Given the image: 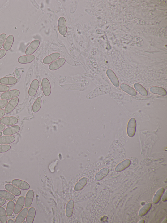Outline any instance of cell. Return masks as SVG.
Instances as JSON below:
<instances>
[{"label": "cell", "mask_w": 167, "mask_h": 223, "mask_svg": "<svg viewBox=\"0 0 167 223\" xmlns=\"http://www.w3.org/2000/svg\"><path fill=\"white\" fill-rule=\"evenodd\" d=\"M131 162L129 160H125L118 164L115 168L117 172H122L128 168L130 165Z\"/></svg>", "instance_id": "cb8c5ba5"}, {"label": "cell", "mask_w": 167, "mask_h": 223, "mask_svg": "<svg viewBox=\"0 0 167 223\" xmlns=\"http://www.w3.org/2000/svg\"><path fill=\"white\" fill-rule=\"evenodd\" d=\"M23 223H27L26 221H24L23 222Z\"/></svg>", "instance_id": "7dc6e473"}, {"label": "cell", "mask_w": 167, "mask_h": 223, "mask_svg": "<svg viewBox=\"0 0 167 223\" xmlns=\"http://www.w3.org/2000/svg\"><path fill=\"white\" fill-rule=\"evenodd\" d=\"M28 212V209L24 208L19 213L15 219L16 223H22L26 219Z\"/></svg>", "instance_id": "d6986e66"}, {"label": "cell", "mask_w": 167, "mask_h": 223, "mask_svg": "<svg viewBox=\"0 0 167 223\" xmlns=\"http://www.w3.org/2000/svg\"><path fill=\"white\" fill-rule=\"evenodd\" d=\"M134 86L135 89L141 95L145 96L148 95V93L146 90L139 83H136L134 84Z\"/></svg>", "instance_id": "1f68e13d"}, {"label": "cell", "mask_w": 167, "mask_h": 223, "mask_svg": "<svg viewBox=\"0 0 167 223\" xmlns=\"http://www.w3.org/2000/svg\"><path fill=\"white\" fill-rule=\"evenodd\" d=\"M136 123L134 118L131 119L128 124L127 134L130 137H133L135 133Z\"/></svg>", "instance_id": "8992f818"}, {"label": "cell", "mask_w": 167, "mask_h": 223, "mask_svg": "<svg viewBox=\"0 0 167 223\" xmlns=\"http://www.w3.org/2000/svg\"><path fill=\"white\" fill-rule=\"evenodd\" d=\"M36 215V210L34 207H31L29 209L26 217V222L27 223H33Z\"/></svg>", "instance_id": "4316f807"}, {"label": "cell", "mask_w": 167, "mask_h": 223, "mask_svg": "<svg viewBox=\"0 0 167 223\" xmlns=\"http://www.w3.org/2000/svg\"><path fill=\"white\" fill-rule=\"evenodd\" d=\"M6 203L5 200L4 199L0 198V207H2Z\"/></svg>", "instance_id": "b9f144b4"}, {"label": "cell", "mask_w": 167, "mask_h": 223, "mask_svg": "<svg viewBox=\"0 0 167 223\" xmlns=\"http://www.w3.org/2000/svg\"><path fill=\"white\" fill-rule=\"evenodd\" d=\"M15 140V138L13 136H3L0 137V144H10L13 143Z\"/></svg>", "instance_id": "7402d4cb"}, {"label": "cell", "mask_w": 167, "mask_h": 223, "mask_svg": "<svg viewBox=\"0 0 167 223\" xmlns=\"http://www.w3.org/2000/svg\"><path fill=\"white\" fill-rule=\"evenodd\" d=\"M7 223H15V222L13 220L9 219L8 220Z\"/></svg>", "instance_id": "f6af8a7d"}, {"label": "cell", "mask_w": 167, "mask_h": 223, "mask_svg": "<svg viewBox=\"0 0 167 223\" xmlns=\"http://www.w3.org/2000/svg\"><path fill=\"white\" fill-rule=\"evenodd\" d=\"M5 128V126L2 124L0 123V132L4 130Z\"/></svg>", "instance_id": "ee69618b"}, {"label": "cell", "mask_w": 167, "mask_h": 223, "mask_svg": "<svg viewBox=\"0 0 167 223\" xmlns=\"http://www.w3.org/2000/svg\"><path fill=\"white\" fill-rule=\"evenodd\" d=\"M60 53H52L45 58L43 60V62L45 64H51L60 57Z\"/></svg>", "instance_id": "2e32d148"}, {"label": "cell", "mask_w": 167, "mask_h": 223, "mask_svg": "<svg viewBox=\"0 0 167 223\" xmlns=\"http://www.w3.org/2000/svg\"><path fill=\"white\" fill-rule=\"evenodd\" d=\"M40 44V42L39 40H35L33 41L27 48L25 51L26 55H32L37 50Z\"/></svg>", "instance_id": "52a82bcc"}, {"label": "cell", "mask_w": 167, "mask_h": 223, "mask_svg": "<svg viewBox=\"0 0 167 223\" xmlns=\"http://www.w3.org/2000/svg\"><path fill=\"white\" fill-rule=\"evenodd\" d=\"M88 180L86 178L84 177L81 179L75 185L74 190L75 191H79L82 190L86 185Z\"/></svg>", "instance_id": "f546056e"}, {"label": "cell", "mask_w": 167, "mask_h": 223, "mask_svg": "<svg viewBox=\"0 0 167 223\" xmlns=\"http://www.w3.org/2000/svg\"><path fill=\"white\" fill-rule=\"evenodd\" d=\"M107 75L113 85L116 87H119L120 83L114 72L111 70H108L107 71Z\"/></svg>", "instance_id": "ffe728a7"}, {"label": "cell", "mask_w": 167, "mask_h": 223, "mask_svg": "<svg viewBox=\"0 0 167 223\" xmlns=\"http://www.w3.org/2000/svg\"><path fill=\"white\" fill-rule=\"evenodd\" d=\"M34 192L32 190H29L27 193L25 200V206L27 208L31 207L34 197Z\"/></svg>", "instance_id": "ac0fdd59"}, {"label": "cell", "mask_w": 167, "mask_h": 223, "mask_svg": "<svg viewBox=\"0 0 167 223\" xmlns=\"http://www.w3.org/2000/svg\"><path fill=\"white\" fill-rule=\"evenodd\" d=\"M35 58V56L33 55L22 56L18 59V61L20 64H25L32 62Z\"/></svg>", "instance_id": "9a60e30c"}, {"label": "cell", "mask_w": 167, "mask_h": 223, "mask_svg": "<svg viewBox=\"0 0 167 223\" xmlns=\"http://www.w3.org/2000/svg\"><path fill=\"white\" fill-rule=\"evenodd\" d=\"M17 82L16 78L13 77H5L0 80V83L5 85H13Z\"/></svg>", "instance_id": "e0dca14e"}, {"label": "cell", "mask_w": 167, "mask_h": 223, "mask_svg": "<svg viewBox=\"0 0 167 223\" xmlns=\"http://www.w3.org/2000/svg\"><path fill=\"white\" fill-rule=\"evenodd\" d=\"M7 38V35L5 33L0 34V50L3 46L5 40Z\"/></svg>", "instance_id": "74e56055"}, {"label": "cell", "mask_w": 167, "mask_h": 223, "mask_svg": "<svg viewBox=\"0 0 167 223\" xmlns=\"http://www.w3.org/2000/svg\"><path fill=\"white\" fill-rule=\"evenodd\" d=\"M25 198L24 197L21 196L17 200L15 205L14 213L15 214H17L21 212L25 204Z\"/></svg>", "instance_id": "30bf717a"}, {"label": "cell", "mask_w": 167, "mask_h": 223, "mask_svg": "<svg viewBox=\"0 0 167 223\" xmlns=\"http://www.w3.org/2000/svg\"><path fill=\"white\" fill-rule=\"evenodd\" d=\"M111 90V88L109 85L104 84L95 89L93 91L88 94L86 97L88 99H92L97 97L99 95L108 93Z\"/></svg>", "instance_id": "6da1fadb"}, {"label": "cell", "mask_w": 167, "mask_h": 223, "mask_svg": "<svg viewBox=\"0 0 167 223\" xmlns=\"http://www.w3.org/2000/svg\"><path fill=\"white\" fill-rule=\"evenodd\" d=\"M121 89L124 92L133 96H135L137 95L135 90L132 87L125 84H122L121 86Z\"/></svg>", "instance_id": "d4e9b609"}, {"label": "cell", "mask_w": 167, "mask_h": 223, "mask_svg": "<svg viewBox=\"0 0 167 223\" xmlns=\"http://www.w3.org/2000/svg\"><path fill=\"white\" fill-rule=\"evenodd\" d=\"M109 170L107 168H104L98 172L95 176V179L96 180L99 181L102 180L108 174Z\"/></svg>", "instance_id": "83f0119b"}, {"label": "cell", "mask_w": 167, "mask_h": 223, "mask_svg": "<svg viewBox=\"0 0 167 223\" xmlns=\"http://www.w3.org/2000/svg\"><path fill=\"white\" fill-rule=\"evenodd\" d=\"M41 99L40 98H38L36 100L32 106V111L34 113H37L39 111L41 108Z\"/></svg>", "instance_id": "d590c367"}, {"label": "cell", "mask_w": 167, "mask_h": 223, "mask_svg": "<svg viewBox=\"0 0 167 223\" xmlns=\"http://www.w3.org/2000/svg\"><path fill=\"white\" fill-rule=\"evenodd\" d=\"M9 89L10 88L8 86L0 84V92H6L9 91Z\"/></svg>", "instance_id": "f35d334b"}, {"label": "cell", "mask_w": 167, "mask_h": 223, "mask_svg": "<svg viewBox=\"0 0 167 223\" xmlns=\"http://www.w3.org/2000/svg\"><path fill=\"white\" fill-rule=\"evenodd\" d=\"M8 104V101L5 100H0V110L2 109L7 105Z\"/></svg>", "instance_id": "ab89813d"}, {"label": "cell", "mask_w": 167, "mask_h": 223, "mask_svg": "<svg viewBox=\"0 0 167 223\" xmlns=\"http://www.w3.org/2000/svg\"><path fill=\"white\" fill-rule=\"evenodd\" d=\"M164 192L163 188L159 189L153 198V203L155 204L157 203L160 201Z\"/></svg>", "instance_id": "836d02e7"}, {"label": "cell", "mask_w": 167, "mask_h": 223, "mask_svg": "<svg viewBox=\"0 0 167 223\" xmlns=\"http://www.w3.org/2000/svg\"><path fill=\"white\" fill-rule=\"evenodd\" d=\"M151 92L154 94H158L161 96H165L167 92L164 88L157 87H153L150 88Z\"/></svg>", "instance_id": "f1b7e54d"}, {"label": "cell", "mask_w": 167, "mask_h": 223, "mask_svg": "<svg viewBox=\"0 0 167 223\" xmlns=\"http://www.w3.org/2000/svg\"><path fill=\"white\" fill-rule=\"evenodd\" d=\"M58 31L62 35L65 36L67 32L66 22L63 17H61L58 21Z\"/></svg>", "instance_id": "3957f363"}, {"label": "cell", "mask_w": 167, "mask_h": 223, "mask_svg": "<svg viewBox=\"0 0 167 223\" xmlns=\"http://www.w3.org/2000/svg\"><path fill=\"white\" fill-rule=\"evenodd\" d=\"M20 129V127L19 125H14L5 129L3 131V134L6 136L13 135L19 132Z\"/></svg>", "instance_id": "5bb4252c"}, {"label": "cell", "mask_w": 167, "mask_h": 223, "mask_svg": "<svg viewBox=\"0 0 167 223\" xmlns=\"http://www.w3.org/2000/svg\"><path fill=\"white\" fill-rule=\"evenodd\" d=\"M66 60L64 58H59L51 63L49 66L51 70H56L60 68L65 63Z\"/></svg>", "instance_id": "8fae6325"}, {"label": "cell", "mask_w": 167, "mask_h": 223, "mask_svg": "<svg viewBox=\"0 0 167 223\" xmlns=\"http://www.w3.org/2000/svg\"><path fill=\"white\" fill-rule=\"evenodd\" d=\"M41 86L44 94L46 96H49L51 92L50 83L48 79L44 78L42 81Z\"/></svg>", "instance_id": "ba28073f"}, {"label": "cell", "mask_w": 167, "mask_h": 223, "mask_svg": "<svg viewBox=\"0 0 167 223\" xmlns=\"http://www.w3.org/2000/svg\"><path fill=\"white\" fill-rule=\"evenodd\" d=\"M2 135V132H0V137H1Z\"/></svg>", "instance_id": "bcb514c9"}, {"label": "cell", "mask_w": 167, "mask_h": 223, "mask_svg": "<svg viewBox=\"0 0 167 223\" xmlns=\"http://www.w3.org/2000/svg\"><path fill=\"white\" fill-rule=\"evenodd\" d=\"M6 53V51L4 49L0 50V59L4 57Z\"/></svg>", "instance_id": "60d3db41"}, {"label": "cell", "mask_w": 167, "mask_h": 223, "mask_svg": "<svg viewBox=\"0 0 167 223\" xmlns=\"http://www.w3.org/2000/svg\"><path fill=\"white\" fill-rule=\"evenodd\" d=\"M5 112L4 110H0V119H1L5 116Z\"/></svg>", "instance_id": "7bdbcfd3"}, {"label": "cell", "mask_w": 167, "mask_h": 223, "mask_svg": "<svg viewBox=\"0 0 167 223\" xmlns=\"http://www.w3.org/2000/svg\"><path fill=\"white\" fill-rule=\"evenodd\" d=\"M152 206V204L151 203H148L146 204L145 205L143 208H142L139 211V215L140 216H142L145 215L149 210L151 209Z\"/></svg>", "instance_id": "e575fe53"}, {"label": "cell", "mask_w": 167, "mask_h": 223, "mask_svg": "<svg viewBox=\"0 0 167 223\" xmlns=\"http://www.w3.org/2000/svg\"><path fill=\"white\" fill-rule=\"evenodd\" d=\"M5 188L6 190L15 196H19L21 194V192L19 189L16 187L12 184H6L5 185Z\"/></svg>", "instance_id": "4fadbf2b"}, {"label": "cell", "mask_w": 167, "mask_h": 223, "mask_svg": "<svg viewBox=\"0 0 167 223\" xmlns=\"http://www.w3.org/2000/svg\"><path fill=\"white\" fill-rule=\"evenodd\" d=\"M19 99L18 98H15L11 99L5 108V112L6 114H9L13 111L15 108L19 104Z\"/></svg>", "instance_id": "5b68a950"}, {"label": "cell", "mask_w": 167, "mask_h": 223, "mask_svg": "<svg viewBox=\"0 0 167 223\" xmlns=\"http://www.w3.org/2000/svg\"><path fill=\"white\" fill-rule=\"evenodd\" d=\"M0 198L7 201L13 200L15 198V196L7 191L0 190Z\"/></svg>", "instance_id": "603a6c76"}, {"label": "cell", "mask_w": 167, "mask_h": 223, "mask_svg": "<svg viewBox=\"0 0 167 223\" xmlns=\"http://www.w3.org/2000/svg\"><path fill=\"white\" fill-rule=\"evenodd\" d=\"M39 86V83L37 80L35 79L33 80L31 84L30 87L28 90L29 95L31 97H33L36 94Z\"/></svg>", "instance_id": "7c38bea8"}, {"label": "cell", "mask_w": 167, "mask_h": 223, "mask_svg": "<svg viewBox=\"0 0 167 223\" xmlns=\"http://www.w3.org/2000/svg\"><path fill=\"white\" fill-rule=\"evenodd\" d=\"M0 123L5 125L12 126L18 123V119L15 117H5L0 119Z\"/></svg>", "instance_id": "9c48e42d"}, {"label": "cell", "mask_w": 167, "mask_h": 223, "mask_svg": "<svg viewBox=\"0 0 167 223\" xmlns=\"http://www.w3.org/2000/svg\"><path fill=\"white\" fill-rule=\"evenodd\" d=\"M20 94V92L19 90H11L2 94L1 96V98L2 100H9L17 97Z\"/></svg>", "instance_id": "7a4b0ae2"}, {"label": "cell", "mask_w": 167, "mask_h": 223, "mask_svg": "<svg viewBox=\"0 0 167 223\" xmlns=\"http://www.w3.org/2000/svg\"><path fill=\"white\" fill-rule=\"evenodd\" d=\"M11 148L9 145H0V154L8 152Z\"/></svg>", "instance_id": "8d00e7d4"}, {"label": "cell", "mask_w": 167, "mask_h": 223, "mask_svg": "<svg viewBox=\"0 0 167 223\" xmlns=\"http://www.w3.org/2000/svg\"><path fill=\"white\" fill-rule=\"evenodd\" d=\"M0 221L2 223H7L8 222V217L5 208L0 207Z\"/></svg>", "instance_id": "d6a6232c"}, {"label": "cell", "mask_w": 167, "mask_h": 223, "mask_svg": "<svg viewBox=\"0 0 167 223\" xmlns=\"http://www.w3.org/2000/svg\"><path fill=\"white\" fill-rule=\"evenodd\" d=\"M11 183L16 187L22 190H26L30 188V185L28 183L19 179L13 180Z\"/></svg>", "instance_id": "277c9868"}, {"label": "cell", "mask_w": 167, "mask_h": 223, "mask_svg": "<svg viewBox=\"0 0 167 223\" xmlns=\"http://www.w3.org/2000/svg\"><path fill=\"white\" fill-rule=\"evenodd\" d=\"M15 203L13 201H10L8 203L6 209V212L8 216H10L14 212Z\"/></svg>", "instance_id": "4dcf8cb0"}, {"label": "cell", "mask_w": 167, "mask_h": 223, "mask_svg": "<svg viewBox=\"0 0 167 223\" xmlns=\"http://www.w3.org/2000/svg\"><path fill=\"white\" fill-rule=\"evenodd\" d=\"M14 41V36L12 35H9L6 39L3 46L4 50L6 51L10 50L13 46Z\"/></svg>", "instance_id": "44dd1931"}, {"label": "cell", "mask_w": 167, "mask_h": 223, "mask_svg": "<svg viewBox=\"0 0 167 223\" xmlns=\"http://www.w3.org/2000/svg\"><path fill=\"white\" fill-rule=\"evenodd\" d=\"M74 207V203L73 200H71L67 205L66 208V215L68 218L71 217L72 216Z\"/></svg>", "instance_id": "484cf974"}]
</instances>
